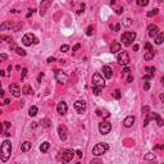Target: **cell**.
Returning a JSON list of instances; mask_svg holds the SVG:
<instances>
[{
  "mask_svg": "<svg viewBox=\"0 0 164 164\" xmlns=\"http://www.w3.org/2000/svg\"><path fill=\"white\" fill-rule=\"evenodd\" d=\"M10 154H12V144H10L9 140H5V141L1 144V147H0V155H1V160L5 163V162L9 159Z\"/></svg>",
  "mask_w": 164,
  "mask_h": 164,
  "instance_id": "cell-1",
  "label": "cell"
},
{
  "mask_svg": "<svg viewBox=\"0 0 164 164\" xmlns=\"http://www.w3.org/2000/svg\"><path fill=\"white\" fill-rule=\"evenodd\" d=\"M22 44L24 46H31V45H36L39 44V39L33 35V33H26L22 37Z\"/></svg>",
  "mask_w": 164,
  "mask_h": 164,
  "instance_id": "cell-2",
  "label": "cell"
},
{
  "mask_svg": "<svg viewBox=\"0 0 164 164\" xmlns=\"http://www.w3.org/2000/svg\"><path fill=\"white\" fill-rule=\"evenodd\" d=\"M135 39H136V32H132V31H127V32H125V33L122 35V37H121V40L123 41V44H125L126 46L132 45L133 41H135Z\"/></svg>",
  "mask_w": 164,
  "mask_h": 164,
  "instance_id": "cell-3",
  "label": "cell"
},
{
  "mask_svg": "<svg viewBox=\"0 0 164 164\" xmlns=\"http://www.w3.org/2000/svg\"><path fill=\"white\" fill-rule=\"evenodd\" d=\"M108 149H109V145L105 144V142H100V144H96L94 146L92 154L95 155V156H100V155L105 154L106 151H108Z\"/></svg>",
  "mask_w": 164,
  "mask_h": 164,
  "instance_id": "cell-4",
  "label": "cell"
},
{
  "mask_svg": "<svg viewBox=\"0 0 164 164\" xmlns=\"http://www.w3.org/2000/svg\"><path fill=\"white\" fill-rule=\"evenodd\" d=\"M54 76H55V79L58 81L59 83H63V85H66L68 82V79H69V77H68L62 69H55V71H54Z\"/></svg>",
  "mask_w": 164,
  "mask_h": 164,
  "instance_id": "cell-5",
  "label": "cell"
},
{
  "mask_svg": "<svg viewBox=\"0 0 164 164\" xmlns=\"http://www.w3.org/2000/svg\"><path fill=\"white\" fill-rule=\"evenodd\" d=\"M110 130H112V125H110V122H108V121H103V122L99 123V132H100L101 135H108V133L110 132Z\"/></svg>",
  "mask_w": 164,
  "mask_h": 164,
  "instance_id": "cell-6",
  "label": "cell"
},
{
  "mask_svg": "<svg viewBox=\"0 0 164 164\" xmlns=\"http://www.w3.org/2000/svg\"><path fill=\"white\" fill-rule=\"evenodd\" d=\"M73 156H74V151H73V150H71V149L64 150L63 154H62V163L67 164V163H69V162H72Z\"/></svg>",
  "mask_w": 164,
  "mask_h": 164,
  "instance_id": "cell-7",
  "label": "cell"
},
{
  "mask_svg": "<svg viewBox=\"0 0 164 164\" xmlns=\"http://www.w3.org/2000/svg\"><path fill=\"white\" fill-rule=\"evenodd\" d=\"M92 86H97V87H101V88L105 86V81H104V78H103V76L100 73H95L92 76Z\"/></svg>",
  "mask_w": 164,
  "mask_h": 164,
  "instance_id": "cell-8",
  "label": "cell"
},
{
  "mask_svg": "<svg viewBox=\"0 0 164 164\" xmlns=\"http://www.w3.org/2000/svg\"><path fill=\"white\" fill-rule=\"evenodd\" d=\"M117 62L119 64H122V66H127L130 63V55H128V53H126V51L119 53L118 57H117Z\"/></svg>",
  "mask_w": 164,
  "mask_h": 164,
  "instance_id": "cell-9",
  "label": "cell"
},
{
  "mask_svg": "<svg viewBox=\"0 0 164 164\" xmlns=\"http://www.w3.org/2000/svg\"><path fill=\"white\" fill-rule=\"evenodd\" d=\"M58 133H59V138L62 140V141H66L68 137V130L67 127L64 125H59L58 126Z\"/></svg>",
  "mask_w": 164,
  "mask_h": 164,
  "instance_id": "cell-10",
  "label": "cell"
},
{
  "mask_svg": "<svg viewBox=\"0 0 164 164\" xmlns=\"http://www.w3.org/2000/svg\"><path fill=\"white\" fill-rule=\"evenodd\" d=\"M86 101L85 100H77L76 103H74V109L77 110V113H79V114H82L85 110H86Z\"/></svg>",
  "mask_w": 164,
  "mask_h": 164,
  "instance_id": "cell-11",
  "label": "cell"
},
{
  "mask_svg": "<svg viewBox=\"0 0 164 164\" xmlns=\"http://www.w3.org/2000/svg\"><path fill=\"white\" fill-rule=\"evenodd\" d=\"M49 7H51V0L41 1V4H40V16H45L46 9H48Z\"/></svg>",
  "mask_w": 164,
  "mask_h": 164,
  "instance_id": "cell-12",
  "label": "cell"
},
{
  "mask_svg": "<svg viewBox=\"0 0 164 164\" xmlns=\"http://www.w3.org/2000/svg\"><path fill=\"white\" fill-rule=\"evenodd\" d=\"M9 88H10V92H12V95H13L14 97H19L21 96V92H22V91H21L19 86H18L17 83H12Z\"/></svg>",
  "mask_w": 164,
  "mask_h": 164,
  "instance_id": "cell-13",
  "label": "cell"
},
{
  "mask_svg": "<svg viewBox=\"0 0 164 164\" xmlns=\"http://www.w3.org/2000/svg\"><path fill=\"white\" fill-rule=\"evenodd\" d=\"M147 31H149V36L150 37H155V36L159 35V28H158L156 24H150L147 27Z\"/></svg>",
  "mask_w": 164,
  "mask_h": 164,
  "instance_id": "cell-14",
  "label": "cell"
},
{
  "mask_svg": "<svg viewBox=\"0 0 164 164\" xmlns=\"http://www.w3.org/2000/svg\"><path fill=\"white\" fill-rule=\"evenodd\" d=\"M67 110H68V106H67V104H66L64 101L59 103L58 105H57V112H58L60 116H64V114L67 113Z\"/></svg>",
  "mask_w": 164,
  "mask_h": 164,
  "instance_id": "cell-15",
  "label": "cell"
},
{
  "mask_svg": "<svg viewBox=\"0 0 164 164\" xmlns=\"http://www.w3.org/2000/svg\"><path fill=\"white\" fill-rule=\"evenodd\" d=\"M103 74L105 76L106 79H110V78L113 77V72H112V68L109 67V66H104V67H103Z\"/></svg>",
  "mask_w": 164,
  "mask_h": 164,
  "instance_id": "cell-16",
  "label": "cell"
},
{
  "mask_svg": "<svg viewBox=\"0 0 164 164\" xmlns=\"http://www.w3.org/2000/svg\"><path fill=\"white\" fill-rule=\"evenodd\" d=\"M133 123H135V117H133V116L127 117L125 121H123V126H125V127H127V128L132 127V126H133Z\"/></svg>",
  "mask_w": 164,
  "mask_h": 164,
  "instance_id": "cell-17",
  "label": "cell"
},
{
  "mask_svg": "<svg viewBox=\"0 0 164 164\" xmlns=\"http://www.w3.org/2000/svg\"><path fill=\"white\" fill-rule=\"evenodd\" d=\"M158 117H159V114H156V113H153V112H150V113H149V114L146 116V118H145L144 126L146 127V126H147V123H149V122H150L151 119H156Z\"/></svg>",
  "mask_w": 164,
  "mask_h": 164,
  "instance_id": "cell-18",
  "label": "cell"
},
{
  "mask_svg": "<svg viewBox=\"0 0 164 164\" xmlns=\"http://www.w3.org/2000/svg\"><path fill=\"white\" fill-rule=\"evenodd\" d=\"M31 146H32V144H31L29 141H24L23 144L21 145V150H22L23 153H27L28 150H31Z\"/></svg>",
  "mask_w": 164,
  "mask_h": 164,
  "instance_id": "cell-19",
  "label": "cell"
},
{
  "mask_svg": "<svg viewBox=\"0 0 164 164\" xmlns=\"http://www.w3.org/2000/svg\"><path fill=\"white\" fill-rule=\"evenodd\" d=\"M110 51L113 54H117L118 51H121V44L119 42H113L112 46H110Z\"/></svg>",
  "mask_w": 164,
  "mask_h": 164,
  "instance_id": "cell-20",
  "label": "cell"
},
{
  "mask_svg": "<svg viewBox=\"0 0 164 164\" xmlns=\"http://www.w3.org/2000/svg\"><path fill=\"white\" fill-rule=\"evenodd\" d=\"M164 41V32H159V35L155 37V44L156 45H162Z\"/></svg>",
  "mask_w": 164,
  "mask_h": 164,
  "instance_id": "cell-21",
  "label": "cell"
},
{
  "mask_svg": "<svg viewBox=\"0 0 164 164\" xmlns=\"http://www.w3.org/2000/svg\"><path fill=\"white\" fill-rule=\"evenodd\" d=\"M155 57V53H154V50H151V51H146L145 53V55H144V58H145V60H151V59Z\"/></svg>",
  "mask_w": 164,
  "mask_h": 164,
  "instance_id": "cell-22",
  "label": "cell"
},
{
  "mask_svg": "<svg viewBox=\"0 0 164 164\" xmlns=\"http://www.w3.org/2000/svg\"><path fill=\"white\" fill-rule=\"evenodd\" d=\"M49 147H50V144H49L48 141H45V142H42L41 146H40V151H41V153H46L49 150Z\"/></svg>",
  "mask_w": 164,
  "mask_h": 164,
  "instance_id": "cell-23",
  "label": "cell"
},
{
  "mask_svg": "<svg viewBox=\"0 0 164 164\" xmlns=\"http://www.w3.org/2000/svg\"><path fill=\"white\" fill-rule=\"evenodd\" d=\"M22 94H24V95H29V94H32V88L29 85H24L23 88H22Z\"/></svg>",
  "mask_w": 164,
  "mask_h": 164,
  "instance_id": "cell-24",
  "label": "cell"
},
{
  "mask_svg": "<svg viewBox=\"0 0 164 164\" xmlns=\"http://www.w3.org/2000/svg\"><path fill=\"white\" fill-rule=\"evenodd\" d=\"M37 112H39V109H37V106H31L29 108V110H28V114H29V117H35L36 114H37Z\"/></svg>",
  "mask_w": 164,
  "mask_h": 164,
  "instance_id": "cell-25",
  "label": "cell"
},
{
  "mask_svg": "<svg viewBox=\"0 0 164 164\" xmlns=\"http://www.w3.org/2000/svg\"><path fill=\"white\" fill-rule=\"evenodd\" d=\"M40 123H41L42 127H45V128H50V127H51V122H50L49 119H46V118H45V119H41Z\"/></svg>",
  "mask_w": 164,
  "mask_h": 164,
  "instance_id": "cell-26",
  "label": "cell"
},
{
  "mask_svg": "<svg viewBox=\"0 0 164 164\" xmlns=\"http://www.w3.org/2000/svg\"><path fill=\"white\" fill-rule=\"evenodd\" d=\"M155 154H153V153H147V154L145 155V160H147V162H154L155 160Z\"/></svg>",
  "mask_w": 164,
  "mask_h": 164,
  "instance_id": "cell-27",
  "label": "cell"
},
{
  "mask_svg": "<svg viewBox=\"0 0 164 164\" xmlns=\"http://www.w3.org/2000/svg\"><path fill=\"white\" fill-rule=\"evenodd\" d=\"M12 27H13V23H12V22H4V23H1V26H0V28L1 29L12 28Z\"/></svg>",
  "mask_w": 164,
  "mask_h": 164,
  "instance_id": "cell-28",
  "label": "cell"
},
{
  "mask_svg": "<svg viewBox=\"0 0 164 164\" xmlns=\"http://www.w3.org/2000/svg\"><path fill=\"white\" fill-rule=\"evenodd\" d=\"M145 71L147 72V74H150V76L154 77V73H155V68L154 67H146L145 68Z\"/></svg>",
  "mask_w": 164,
  "mask_h": 164,
  "instance_id": "cell-29",
  "label": "cell"
},
{
  "mask_svg": "<svg viewBox=\"0 0 164 164\" xmlns=\"http://www.w3.org/2000/svg\"><path fill=\"white\" fill-rule=\"evenodd\" d=\"M0 39H1V40H5V41H7V42H9V44H13V37H10V36L1 35V36H0Z\"/></svg>",
  "mask_w": 164,
  "mask_h": 164,
  "instance_id": "cell-30",
  "label": "cell"
},
{
  "mask_svg": "<svg viewBox=\"0 0 164 164\" xmlns=\"http://www.w3.org/2000/svg\"><path fill=\"white\" fill-rule=\"evenodd\" d=\"M158 13H159V9H153V10H150V12H147V17H154Z\"/></svg>",
  "mask_w": 164,
  "mask_h": 164,
  "instance_id": "cell-31",
  "label": "cell"
},
{
  "mask_svg": "<svg viewBox=\"0 0 164 164\" xmlns=\"http://www.w3.org/2000/svg\"><path fill=\"white\" fill-rule=\"evenodd\" d=\"M100 91H101V87H97V86H92V92H94V95H99L100 94Z\"/></svg>",
  "mask_w": 164,
  "mask_h": 164,
  "instance_id": "cell-32",
  "label": "cell"
},
{
  "mask_svg": "<svg viewBox=\"0 0 164 164\" xmlns=\"http://www.w3.org/2000/svg\"><path fill=\"white\" fill-rule=\"evenodd\" d=\"M16 53H17L18 55H21V57H24V55H26V51H24L23 49H21V48L16 49Z\"/></svg>",
  "mask_w": 164,
  "mask_h": 164,
  "instance_id": "cell-33",
  "label": "cell"
},
{
  "mask_svg": "<svg viewBox=\"0 0 164 164\" xmlns=\"http://www.w3.org/2000/svg\"><path fill=\"white\" fill-rule=\"evenodd\" d=\"M155 121H156V123H158V126H159V127H163V126H164V121H163V118H162L160 116L158 117Z\"/></svg>",
  "mask_w": 164,
  "mask_h": 164,
  "instance_id": "cell-34",
  "label": "cell"
},
{
  "mask_svg": "<svg viewBox=\"0 0 164 164\" xmlns=\"http://www.w3.org/2000/svg\"><path fill=\"white\" fill-rule=\"evenodd\" d=\"M137 4H138L140 7H146V5L149 4V1H147V0H137Z\"/></svg>",
  "mask_w": 164,
  "mask_h": 164,
  "instance_id": "cell-35",
  "label": "cell"
},
{
  "mask_svg": "<svg viewBox=\"0 0 164 164\" xmlns=\"http://www.w3.org/2000/svg\"><path fill=\"white\" fill-rule=\"evenodd\" d=\"M121 96H122V94H121V90H119V88H117L116 91H114V97H116L117 100H119V99H121Z\"/></svg>",
  "mask_w": 164,
  "mask_h": 164,
  "instance_id": "cell-36",
  "label": "cell"
},
{
  "mask_svg": "<svg viewBox=\"0 0 164 164\" xmlns=\"http://www.w3.org/2000/svg\"><path fill=\"white\" fill-rule=\"evenodd\" d=\"M149 113H150V108L147 105H145L144 108H142V114H146V116H147Z\"/></svg>",
  "mask_w": 164,
  "mask_h": 164,
  "instance_id": "cell-37",
  "label": "cell"
},
{
  "mask_svg": "<svg viewBox=\"0 0 164 164\" xmlns=\"http://www.w3.org/2000/svg\"><path fill=\"white\" fill-rule=\"evenodd\" d=\"M68 50H69V46H68V45H62V46H60V51H63V53H66Z\"/></svg>",
  "mask_w": 164,
  "mask_h": 164,
  "instance_id": "cell-38",
  "label": "cell"
},
{
  "mask_svg": "<svg viewBox=\"0 0 164 164\" xmlns=\"http://www.w3.org/2000/svg\"><path fill=\"white\" fill-rule=\"evenodd\" d=\"M26 76H27V68H23L22 69V77H21V79H24Z\"/></svg>",
  "mask_w": 164,
  "mask_h": 164,
  "instance_id": "cell-39",
  "label": "cell"
},
{
  "mask_svg": "<svg viewBox=\"0 0 164 164\" xmlns=\"http://www.w3.org/2000/svg\"><path fill=\"white\" fill-rule=\"evenodd\" d=\"M90 164H103V162H101L100 159H94V160H91Z\"/></svg>",
  "mask_w": 164,
  "mask_h": 164,
  "instance_id": "cell-40",
  "label": "cell"
},
{
  "mask_svg": "<svg viewBox=\"0 0 164 164\" xmlns=\"http://www.w3.org/2000/svg\"><path fill=\"white\" fill-rule=\"evenodd\" d=\"M86 35H87V36H91V35H92V26H90V27L87 28Z\"/></svg>",
  "mask_w": 164,
  "mask_h": 164,
  "instance_id": "cell-41",
  "label": "cell"
},
{
  "mask_svg": "<svg viewBox=\"0 0 164 164\" xmlns=\"http://www.w3.org/2000/svg\"><path fill=\"white\" fill-rule=\"evenodd\" d=\"M145 48H146V50H147V51H151V50H153V46H151V44H149V42H147V44L145 45Z\"/></svg>",
  "mask_w": 164,
  "mask_h": 164,
  "instance_id": "cell-42",
  "label": "cell"
},
{
  "mask_svg": "<svg viewBox=\"0 0 164 164\" xmlns=\"http://www.w3.org/2000/svg\"><path fill=\"white\" fill-rule=\"evenodd\" d=\"M79 48H81V45H79V44H76V45H74V46L72 48V51H77Z\"/></svg>",
  "mask_w": 164,
  "mask_h": 164,
  "instance_id": "cell-43",
  "label": "cell"
},
{
  "mask_svg": "<svg viewBox=\"0 0 164 164\" xmlns=\"http://www.w3.org/2000/svg\"><path fill=\"white\" fill-rule=\"evenodd\" d=\"M7 59H8V55H7V54H1V55H0V60L4 62V60H7Z\"/></svg>",
  "mask_w": 164,
  "mask_h": 164,
  "instance_id": "cell-44",
  "label": "cell"
},
{
  "mask_svg": "<svg viewBox=\"0 0 164 164\" xmlns=\"http://www.w3.org/2000/svg\"><path fill=\"white\" fill-rule=\"evenodd\" d=\"M122 12H123V8H122V7H118V8H117V10H116L117 14H122Z\"/></svg>",
  "mask_w": 164,
  "mask_h": 164,
  "instance_id": "cell-45",
  "label": "cell"
},
{
  "mask_svg": "<svg viewBox=\"0 0 164 164\" xmlns=\"http://www.w3.org/2000/svg\"><path fill=\"white\" fill-rule=\"evenodd\" d=\"M10 127V123L9 122H4V125H3V128L5 130V128H9Z\"/></svg>",
  "mask_w": 164,
  "mask_h": 164,
  "instance_id": "cell-46",
  "label": "cell"
},
{
  "mask_svg": "<svg viewBox=\"0 0 164 164\" xmlns=\"http://www.w3.org/2000/svg\"><path fill=\"white\" fill-rule=\"evenodd\" d=\"M151 78H153V76H150V74H145V76H144L145 81H149V79H151Z\"/></svg>",
  "mask_w": 164,
  "mask_h": 164,
  "instance_id": "cell-47",
  "label": "cell"
},
{
  "mask_svg": "<svg viewBox=\"0 0 164 164\" xmlns=\"http://www.w3.org/2000/svg\"><path fill=\"white\" fill-rule=\"evenodd\" d=\"M144 88H145V90H149V88H150V82H145Z\"/></svg>",
  "mask_w": 164,
  "mask_h": 164,
  "instance_id": "cell-48",
  "label": "cell"
},
{
  "mask_svg": "<svg viewBox=\"0 0 164 164\" xmlns=\"http://www.w3.org/2000/svg\"><path fill=\"white\" fill-rule=\"evenodd\" d=\"M33 12H35V10H33V9H31V10L28 12V13H27V16H26V17H27V18H29V17H31V16L33 14Z\"/></svg>",
  "mask_w": 164,
  "mask_h": 164,
  "instance_id": "cell-49",
  "label": "cell"
},
{
  "mask_svg": "<svg viewBox=\"0 0 164 164\" xmlns=\"http://www.w3.org/2000/svg\"><path fill=\"white\" fill-rule=\"evenodd\" d=\"M154 149H164V144H162V145H155Z\"/></svg>",
  "mask_w": 164,
  "mask_h": 164,
  "instance_id": "cell-50",
  "label": "cell"
},
{
  "mask_svg": "<svg viewBox=\"0 0 164 164\" xmlns=\"http://www.w3.org/2000/svg\"><path fill=\"white\" fill-rule=\"evenodd\" d=\"M132 81H133V76H128V78H127V82H128V83H131Z\"/></svg>",
  "mask_w": 164,
  "mask_h": 164,
  "instance_id": "cell-51",
  "label": "cell"
},
{
  "mask_svg": "<svg viewBox=\"0 0 164 164\" xmlns=\"http://www.w3.org/2000/svg\"><path fill=\"white\" fill-rule=\"evenodd\" d=\"M121 29V24L119 23H117L116 26H114V31H119Z\"/></svg>",
  "mask_w": 164,
  "mask_h": 164,
  "instance_id": "cell-52",
  "label": "cell"
},
{
  "mask_svg": "<svg viewBox=\"0 0 164 164\" xmlns=\"http://www.w3.org/2000/svg\"><path fill=\"white\" fill-rule=\"evenodd\" d=\"M76 154H77L78 158H82V151H81V150H77V151H76Z\"/></svg>",
  "mask_w": 164,
  "mask_h": 164,
  "instance_id": "cell-53",
  "label": "cell"
},
{
  "mask_svg": "<svg viewBox=\"0 0 164 164\" xmlns=\"http://www.w3.org/2000/svg\"><path fill=\"white\" fill-rule=\"evenodd\" d=\"M53 62H55V58H53V57L48 58V63H53Z\"/></svg>",
  "mask_w": 164,
  "mask_h": 164,
  "instance_id": "cell-54",
  "label": "cell"
},
{
  "mask_svg": "<svg viewBox=\"0 0 164 164\" xmlns=\"http://www.w3.org/2000/svg\"><path fill=\"white\" fill-rule=\"evenodd\" d=\"M42 77H44V73H40V74H39V77H37V81L40 82V81L42 79Z\"/></svg>",
  "mask_w": 164,
  "mask_h": 164,
  "instance_id": "cell-55",
  "label": "cell"
},
{
  "mask_svg": "<svg viewBox=\"0 0 164 164\" xmlns=\"http://www.w3.org/2000/svg\"><path fill=\"white\" fill-rule=\"evenodd\" d=\"M123 72H125V73H130V72H131V69H130V68H127V67H126L125 69H123Z\"/></svg>",
  "mask_w": 164,
  "mask_h": 164,
  "instance_id": "cell-56",
  "label": "cell"
},
{
  "mask_svg": "<svg viewBox=\"0 0 164 164\" xmlns=\"http://www.w3.org/2000/svg\"><path fill=\"white\" fill-rule=\"evenodd\" d=\"M10 103V100L9 99H5V100H4V103H3V104H9Z\"/></svg>",
  "mask_w": 164,
  "mask_h": 164,
  "instance_id": "cell-57",
  "label": "cell"
},
{
  "mask_svg": "<svg viewBox=\"0 0 164 164\" xmlns=\"http://www.w3.org/2000/svg\"><path fill=\"white\" fill-rule=\"evenodd\" d=\"M138 50V45H133V51H137Z\"/></svg>",
  "mask_w": 164,
  "mask_h": 164,
  "instance_id": "cell-58",
  "label": "cell"
},
{
  "mask_svg": "<svg viewBox=\"0 0 164 164\" xmlns=\"http://www.w3.org/2000/svg\"><path fill=\"white\" fill-rule=\"evenodd\" d=\"M160 100H162V103H164V94H162V95H160Z\"/></svg>",
  "mask_w": 164,
  "mask_h": 164,
  "instance_id": "cell-59",
  "label": "cell"
},
{
  "mask_svg": "<svg viewBox=\"0 0 164 164\" xmlns=\"http://www.w3.org/2000/svg\"><path fill=\"white\" fill-rule=\"evenodd\" d=\"M160 82H162V85H163V86H164V76H163V77H162V78H160Z\"/></svg>",
  "mask_w": 164,
  "mask_h": 164,
  "instance_id": "cell-60",
  "label": "cell"
},
{
  "mask_svg": "<svg viewBox=\"0 0 164 164\" xmlns=\"http://www.w3.org/2000/svg\"><path fill=\"white\" fill-rule=\"evenodd\" d=\"M0 74H1V76H5V71H0Z\"/></svg>",
  "mask_w": 164,
  "mask_h": 164,
  "instance_id": "cell-61",
  "label": "cell"
},
{
  "mask_svg": "<svg viewBox=\"0 0 164 164\" xmlns=\"http://www.w3.org/2000/svg\"><path fill=\"white\" fill-rule=\"evenodd\" d=\"M0 96H1V97L4 96V90H1V91H0Z\"/></svg>",
  "mask_w": 164,
  "mask_h": 164,
  "instance_id": "cell-62",
  "label": "cell"
},
{
  "mask_svg": "<svg viewBox=\"0 0 164 164\" xmlns=\"http://www.w3.org/2000/svg\"><path fill=\"white\" fill-rule=\"evenodd\" d=\"M76 164H81V163H79V162H77V163H76Z\"/></svg>",
  "mask_w": 164,
  "mask_h": 164,
  "instance_id": "cell-63",
  "label": "cell"
},
{
  "mask_svg": "<svg viewBox=\"0 0 164 164\" xmlns=\"http://www.w3.org/2000/svg\"><path fill=\"white\" fill-rule=\"evenodd\" d=\"M162 164H164V163H162Z\"/></svg>",
  "mask_w": 164,
  "mask_h": 164,
  "instance_id": "cell-64",
  "label": "cell"
}]
</instances>
